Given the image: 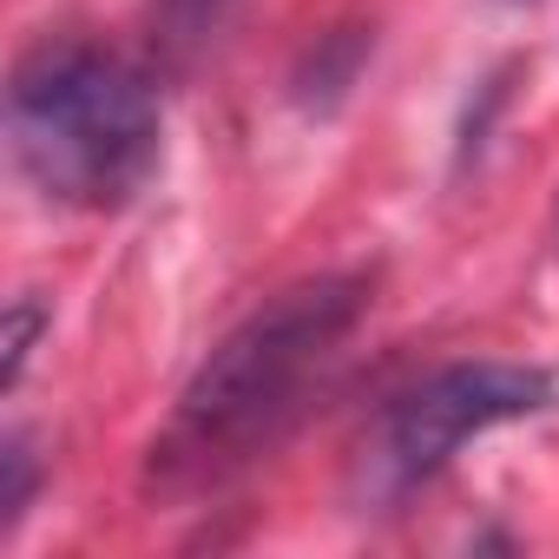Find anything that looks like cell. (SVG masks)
<instances>
[{
  "mask_svg": "<svg viewBox=\"0 0 559 559\" xmlns=\"http://www.w3.org/2000/svg\"><path fill=\"white\" fill-rule=\"evenodd\" d=\"M362 310L369 276H310L250 310L185 382L171 421L145 454V487L158 500H204L250 474L304 421Z\"/></svg>",
  "mask_w": 559,
  "mask_h": 559,
  "instance_id": "6da1fadb",
  "label": "cell"
},
{
  "mask_svg": "<svg viewBox=\"0 0 559 559\" xmlns=\"http://www.w3.org/2000/svg\"><path fill=\"white\" fill-rule=\"evenodd\" d=\"M8 145L21 178L73 211L132 204L165 152L158 86L99 47H40L8 86Z\"/></svg>",
  "mask_w": 559,
  "mask_h": 559,
  "instance_id": "7a4b0ae2",
  "label": "cell"
},
{
  "mask_svg": "<svg viewBox=\"0 0 559 559\" xmlns=\"http://www.w3.org/2000/svg\"><path fill=\"white\" fill-rule=\"evenodd\" d=\"M552 402V376L526 362H454L428 382L402 389L356 454V493L376 507L408 500L421 480H435L474 435L500 421H526Z\"/></svg>",
  "mask_w": 559,
  "mask_h": 559,
  "instance_id": "3957f363",
  "label": "cell"
},
{
  "mask_svg": "<svg viewBox=\"0 0 559 559\" xmlns=\"http://www.w3.org/2000/svg\"><path fill=\"white\" fill-rule=\"evenodd\" d=\"M237 8V0H158V47H171V53H198L217 27H224V14Z\"/></svg>",
  "mask_w": 559,
  "mask_h": 559,
  "instance_id": "277c9868",
  "label": "cell"
},
{
  "mask_svg": "<svg viewBox=\"0 0 559 559\" xmlns=\"http://www.w3.org/2000/svg\"><path fill=\"white\" fill-rule=\"evenodd\" d=\"M34 480H40V461L27 448V435H8V448H0V533H14L27 500H34Z\"/></svg>",
  "mask_w": 559,
  "mask_h": 559,
  "instance_id": "5b68a950",
  "label": "cell"
},
{
  "mask_svg": "<svg viewBox=\"0 0 559 559\" xmlns=\"http://www.w3.org/2000/svg\"><path fill=\"white\" fill-rule=\"evenodd\" d=\"M40 323H47V304L40 297H14L8 304V356H0V389L21 382V369H27L34 343H40Z\"/></svg>",
  "mask_w": 559,
  "mask_h": 559,
  "instance_id": "8992f818",
  "label": "cell"
}]
</instances>
